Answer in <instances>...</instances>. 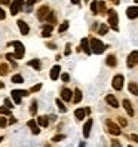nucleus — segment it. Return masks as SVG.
Segmentation results:
<instances>
[{
	"mask_svg": "<svg viewBox=\"0 0 138 147\" xmlns=\"http://www.w3.org/2000/svg\"><path fill=\"white\" fill-rule=\"evenodd\" d=\"M7 71H9V67H7V64H0V76L7 74Z\"/></svg>",
	"mask_w": 138,
	"mask_h": 147,
	"instance_id": "cd10ccee",
	"label": "nucleus"
},
{
	"mask_svg": "<svg viewBox=\"0 0 138 147\" xmlns=\"http://www.w3.org/2000/svg\"><path fill=\"white\" fill-rule=\"evenodd\" d=\"M3 141V137H0V143H2Z\"/></svg>",
	"mask_w": 138,
	"mask_h": 147,
	"instance_id": "4d7b16f0",
	"label": "nucleus"
},
{
	"mask_svg": "<svg viewBox=\"0 0 138 147\" xmlns=\"http://www.w3.org/2000/svg\"><path fill=\"white\" fill-rule=\"evenodd\" d=\"M117 22H119V16H117L116 11H113V9H108V24H110V27L113 28V30H116V31H119Z\"/></svg>",
	"mask_w": 138,
	"mask_h": 147,
	"instance_id": "20e7f679",
	"label": "nucleus"
},
{
	"mask_svg": "<svg viewBox=\"0 0 138 147\" xmlns=\"http://www.w3.org/2000/svg\"><path fill=\"white\" fill-rule=\"evenodd\" d=\"M6 119L5 117H0V128H3V126H6Z\"/></svg>",
	"mask_w": 138,
	"mask_h": 147,
	"instance_id": "37998d69",
	"label": "nucleus"
},
{
	"mask_svg": "<svg viewBox=\"0 0 138 147\" xmlns=\"http://www.w3.org/2000/svg\"><path fill=\"white\" fill-rule=\"evenodd\" d=\"M5 16H6V13H5V11L0 7V20H5Z\"/></svg>",
	"mask_w": 138,
	"mask_h": 147,
	"instance_id": "49530a36",
	"label": "nucleus"
},
{
	"mask_svg": "<svg viewBox=\"0 0 138 147\" xmlns=\"http://www.w3.org/2000/svg\"><path fill=\"white\" fill-rule=\"evenodd\" d=\"M111 2H113L114 5H119V3H120V2H119V0H111Z\"/></svg>",
	"mask_w": 138,
	"mask_h": 147,
	"instance_id": "864d4df0",
	"label": "nucleus"
},
{
	"mask_svg": "<svg viewBox=\"0 0 138 147\" xmlns=\"http://www.w3.org/2000/svg\"><path fill=\"white\" fill-rule=\"evenodd\" d=\"M9 46H13L15 48V58L16 59H21L22 57H24V52H25V49H24V45L21 42H18V40H15V42H12V43H9Z\"/></svg>",
	"mask_w": 138,
	"mask_h": 147,
	"instance_id": "f03ea898",
	"label": "nucleus"
},
{
	"mask_svg": "<svg viewBox=\"0 0 138 147\" xmlns=\"http://www.w3.org/2000/svg\"><path fill=\"white\" fill-rule=\"evenodd\" d=\"M0 115H6V116H12V113H11V109H7L6 106H5V107H0Z\"/></svg>",
	"mask_w": 138,
	"mask_h": 147,
	"instance_id": "c756f323",
	"label": "nucleus"
},
{
	"mask_svg": "<svg viewBox=\"0 0 138 147\" xmlns=\"http://www.w3.org/2000/svg\"><path fill=\"white\" fill-rule=\"evenodd\" d=\"M61 80L67 83L68 80H70V74H68V73H63V74H61Z\"/></svg>",
	"mask_w": 138,
	"mask_h": 147,
	"instance_id": "c9c22d12",
	"label": "nucleus"
},
{
	"mask_svg": "<svg viewBox=\"0 0 138 147\" xmlns=\"http://www.w3.org/2000/svg\"><path fill=\"white\" fill-rule=\"evenodd\" d=\"M64 138H65L64 135H61V134H59V135H55V137L52 138V141H54V143H58V141H61V140H64Z\"/></svg>",
	"mask_w": 138,
	"mask_h": 147,
	"instance_id": "e433bc0d",
	"label": "nucleus"
},
{
	"mask_svg": "<svg viewBox=\"0 0 138 147\" xmlns=\"http://www.w3.org/2000/svg\"><path fill=\"white\" fill-rule=\"evenodd\" d=\"M138 64V51H134V52H131L128 55V59H126V65L129 68H132Z\"/></svg>",
	"mask_w": 138,
	"mask_h": 147,
	"instance_id": "39448f33",
	"label": "nucleus"
},
{
	"mask_svg": "<svg viewBox=\"0 0 138 147\" xmlns=\"http://www.w3.org/2000/svg\"><path fill=\"white\" fill-rule=\"evenodd\" d=\"M73 5H80V0H71Z\"/></svg>",
	"mask_w": 138,
	"mask_h": 147,
	"instance_id": "8fccbe9b",
	"label": "nucleus"
},
{
	"mask_svg": "<svg viewBox=\"0 0 138 147\" xmlns=\"http://www.w3.org/2000/svg\"><path fill=\"white\" fill-rule=\"evenodd\" d=\"M9 6H11V13H12V15H16V13L20 12V9H18V7H16L13 3H11Z\"/></svg>",
	"mask_w": 138,
	"mask_h": 147,
	"instance_id": "f704fd0d",
	"label": "nucleus"
},
{
	"mask_svg": "<svg viewBox=\"0 0 138 147\" xmlns=\"http://www.w3.org/2000/svg\"><path fill=\"white\" fill-rule=\"evenodd\" d=\"M40 88H42V85H40V83H39V85H34L33 88L30 89V92H36V91H39Z\"/></svg>",
	"mask_w": 138,
	"mask_h": 147,
	"instance_id": "a19ab883",
	"label": "nucleus"
},
{
	"mask_svg": "<svg viewBox=\"0 0 138 147\" xmlns=\"http://www.w3.org/2000/svg\"><path fill=\"white\" fill-rule=\"evenodd\" d=\"M79 147H85V143H83V141H82V143H80V144H79Z\"/></svg>",
	"mask_w": 138,
	"mask_h": 147,
	"instance_id": "5fc2aeb1",
	"label": "nucleus"
},
{
	"mask_svg": "<svg viewBox=\"0 0 138 147\" xmlns=\"http://www.w3.org/2000/svg\"><path fill=\"white\" fill-rule=\"evenodd\" d=\"M28 65L33 67L34 70H40V61L39 59H31V61H28Z\"/></svg>",
	"mask_w": 138,
	"mask_h": 147,
	"instance_id": "a878e982",
	"label": "nucleus"
},
{
	"mask_svg": "<svg viewBox=\"0 0 138 147\" xmlns=\"http://www.w3.org/2000/svg\"><path fill=\"white\" fill-rule=\"evenodd\" d=\"M107 33H108V25H107V24H101V25H100V30H98V34H101V36H106Z\"/></svg>",
	"mask_w": 138,
	"mask_h": 147,
	"instance_id": "393cba45",
	"label": "nucleus"
},
{
	"mask_svg": "<svg viewBox=\"0 0 138 147\" xmlns=\"http://www.w3.org/2000/svg\"><path fill=\"white\" fill-rule=\"evenodd\" d=\"M67 28H68V21H64V22L58 27V31H59V33H64Z\"/></svg>",
	"mask_w": 138,
	"mask_h": 147,
	"instance_id": "473e14b6",
	"label": "nucleus"
},
{
	"mask_svg": "<svg viewBox=\"0 0 138 147\" xmlns=\"http://www.w3.org/2000/svg\"><path fill=\"white\" fill-rule=\"evenodd\" d=\"M3 88H5V85H3V83H0V89H3Z\"/></svg>",
	"mask_w": 138,
	"mask_h": 147,
	"instance_id": "6e6d98bb",
	"label": "nucleus"
},
{
	"mask_svg": "<svg viewBox=\"0 0 138 147\" xmlns=\"http://www.w3.org/2000/svg\"><path fill=\"white\" fill-rule=\"evenodd\" d=\"M82 49L86 55H91L92 54V49H91V42L88 39H82Z\"/></svg>",
	"mask_w": 138,
	"mask_h": 147,
	"instance_id": "f8f14e48",
	"label": "nucleus"
},
{
	"mask_svg": "<svg viewBox=\"0 0 138 147\" xmlns=\"http://www.w3.org/2000/svg\"><path fill=\"white\" fill-rule=\"evenodd\" d=\"M16 24H18V27H20L21 34H24V36H27V34L30 33V27L27 25V22H24L22 20H18V21H16Z\"/></svg>",
	"mask_w": 138,
	"mask_h": 147,
	"instance_id": "9b49d317",
	"label": "nucleus"
},
{
	"mask_svg": "<svg viewBox=\"0 0 138 147\" xmlns=\"http://www.w3.org/2000/svg\"><path fill=\"white\" fill-rule=\"evenodd\" d=\"M135 3H138V0H135Z\"/></svg>",
	"mask_w": 138,
	"mask_h": 147,
	"instance_id": "13d9d810",
	"label": "nucleus"
},
{
	"mask_svg": "<svg viewBox=\"0 0 138 147\" xmlns=\"http://www.w3.org/2000/svg\"><path fill=\"white\" fill-rule=\"evenodd\" d=\"M106 101H107V104H110L111 107H114V109H117V107H119V101L116 100V97H114V95L108 94L107 97H106Z\"/></svg>",
	"mask_w": 138,
	"mask_h": 147,
	"instance_id": "4468645a",
	"label": "nucleus"
},
{
	"mask_svg": "<svg viewBox=\"0 0 138 147\" xmlns=\"http://www.w3.org/2000/svg\"><path fill=\"white\" fill-rule=\"evenodd\" d=\"M71 52V45L68 43V45H65V51H64V55H70Z\"/></svg>",
	"mask_w": 138,
	"mask_h": 147,
	"instance_id": "4c0bfd02",
	"label": "nucleus"
},
{
	"mask_svg": "<svg viewBox=\"0 0 138 147\" xmlns=\"http://www.w3.org/2000/svg\"><path fill=\"white\" fill-rule=\"evenodd\" d=\"M98 9H100L101 12H104V11H106V3H104V2H100V3H98Z\"/></svg>",
	"mask_w": 138,
	"mask_h": 147,
	"instance_id": "ea45409f",
	"label": "nucleus"
},
{
	"mask_svg": "<svg viewBox=\"0 0 138 147\" xmlns=\"http://www.w3.org/2000/svg\"><path fill=\"white\" fill-rule=\"evenodd\" d=\"M52 24H49V25H45V27H43V31H42V36L43 37H49L50 36V33H52Z\"/></svg>",
	"mask_w": 138,
	"mask_h": 147,
	"instance_id": "412c9836",
	"label": "nucleus"
},
{
	"mask_svg": "<svg viewBox=\"0 0 138 147\" xmlns=\"http://www.w3.org/2000/svg\"><path fill=\"white\" fill-rule=\"evenodd\" d=\"M49 12H50V9H49L48 6L39 7V11H37V18H39L40 21H46V16L49 15Z\"/></svg>",
	"mask_w": 138,
	"mask_h": 147,
	"instance_id": "0eeeda50",
	"label": "nucleus"
},
{
	"mask_svg": "<svg viewBox=\"0 0 138 147\" xmlns=\"http://www.w3.org/2000/svg\"><path fill=\"white\" fill-rule=\"evenodd\" d=\"M46 21H48L49 24H54V22H55V13H54L52 11H50V12H49V15L46 16Z\"/></svg>",
	"mask_w": 138,
	"mask_h": 147,
	"instance_id": "7c9ffc66",
	"label": "nucleus"
},
{
	"mask_svg": "<svg viewBox=\"0 0 138 147\" xmlns=\"http://www.w3.org/2000/svg\"><path fill=\"white\" fill-rule=\"evenodd\" d=\"M129 147H132V146H129Z\"/></svg>",
	"mask_w": 138,
	"mask_h": 147,
	"instance_id": "bf43d9fd",
	"label": "nucleus"
},
{
	"mask_svg": "<svg viewBox=\"0 0 138 147\" xmlns=\"http://www.w3.org/2000/svg\"><path fill=\"white\" fill-rule=\"evenodd\" d=\"M91 12L92 13H98V2H97V0L91 3Z\"/></svg>",
	"mask_w": 138,
	"mask_h": 147,
	"instance_id": "2f4dec72",
	"label": "nucleus"
},
{
	"mask_svg": "<svg viewBox=\"0 0 138 147\" xmlns=\"http://www.w3.org/2000/svg\"><path fill=\"white\" fill-rule=\"evenodd\" d=\"M128 89H129V92H131V94H134V95H138V85H137L135 82H131V83H129Z\"/></svg>",
	"mask_w": 138,
	"mask_h": 147,
	"instance_id": "5701e85b",
	"label": "nucleus"
},
{
	"mask_svg": "<svg viewBox=\"0 0 138 147\" xmlns=\"http://www.w3.org/2000/svg\"><path fill=\"white\" fill-rule=\"evenodd\" d=\"M86 115H88V111H86V109H77L74 111V116L79 119V120H83L86 117Z\"/></svg>",
	"mask_w": 138,
	"mask_h": 147,
	"instance_id": "a211bd4d",
	"label": "nucleus"
},
{
	"mask_svg": "<svg viewBox=\"0 0 138 147\" xmlns=\"http://www.w3.org/2000/svg\"><path fill=\"white\" fill-rule=\"evenodd\" d=\"M27 125L31 128V132L34 134V135H37V134H40V129H39V125L36 123V120L34 119H31V120H28L27 122Z\"/></svg>",
	"mask_w": 138,
	"mask_h": 147,
	"instance_id": "2eb2a0df",
	"label": "nucleus"
},
{
	"mask_svg": "<svg viewBox=\"0 0 138 147\" xmlns=\"http://www.w3.org/2000/svg\"><path fill=\"white\" fill-rule=\"evenodd\" d=\"M5 106L7 107V109H12L13 106H12V101L9 100V98H5Z\"/></svg>",
	"mask_w": 138,
	"mask_h": 147,
	"instance_id": "58836bf2",
	"label": "nucleus"
},
{
	"mask_svg": "<svg viewBox=\"0 0 138 147\" xmlns=\"http://www.w3.org/2000/svg\"><path fill=\"white\" fill-rule=\"evenodd\" d=\"M3 3L5 5H11V0H3Z\"/></svg>",
	"mask_w": 138,
	"mask_h": 147,
	"instance_id": "603ef678",
	"label": "nucleus"
},
{
	"mask_svg": "<svg viewBox=\"0 0 138 147\" xmlns=\"http://www.w3.org/2000/svg\"><path fill=\"white\" fill-rule=\"evenodd\" d=\"M12 3H13L16 7H18L20 11H21L22 7H24V0H12Z\"/></svg>",
	"mask_w": 138,
	"mask_h": 147,
	"instance_id": "72a5a7b5",
	"label": "nucleus"
},
{
	"mask_svg": "<svg viewBox=\"0 0 138 147\" xmlns=\"http://www.w3.org/2000/svg\"><path fill=\"white\" fill-rule=\"evenodd\" d=\"M9 123H11V125H12V123H16V119H15V117H11V119H9Z\"/></svg>",
	"mask_w": 138,
	"mask_h": 147,
	"instance_id": "de8ad7c7",
	"label": "nucleus"
},
{
	"mask_svg": "<svg viewBox=\"0 0 138 147\" xmlns=\"http://www.w3.org/2000/svg\"><path fill=\"white\" fill-rule=\"evenodd\" d=\"M91 128H92V119H88V120H86V123L83 125V137H85V138L89 137Z\"/></svg>",
	"mask_w": 138,
	"mask_h": 147,
	"instance_id": "dca6fc26",
	"label": "nucleus"
},
{
	"mask_svg": "<svg viewBox=\"0 0 138 147\" xmlns=\"http://www.w3.org/2000/svg\"><path fill=\"white\" fill-rule=\"evenodd\" d=\"M122 104H123V109L126 110V113H128V116H134V109H132V104H131V101L129 100H123L122 101Z\"/></svg>",
	"mask_w": 138,
	"mask_h": 147,
	"instance_id": "ddd939ff",
	"label": "nucleus"
},
{
	"mask_svg": "<svg viewBox=\"0 0 138 147\" xmlns=\"http://www.w3.org/2000/svg\"><path fill=\"white\" fill-rule=\"evenodd\" d=\"M73 94H74V92H71L68 88H63V89H61V98L68 102V101L73 100Z\"/></svg>",
	"mask_w": 138,
	"mask_h": 147,
	"instance_id": "9d476101",
	"label": "nucleus"
},
{
	"mask_svg": "<svg viewBox=\"0 0 138 147\" xmlns=\"http://www.w3.org/2000/svg\"><path fill=\"white\" fill-rule=\"evenodd\" d=\"M37 123H39L40 126H43V128H46V126L49 125V119H48L46 116H40V117H37Z\"/></svg>",
	"mask_w": 138,
	"mask_h": 147,
	"instance_id": "4be33fe9",
	"label": "nucleus"
},
{
	"mask_svg": "<svg viewBox=\"0 0 138 147\" xmlns=\"http://www.w3.org/2000/svg\"><path fill=\"white\" fill-rule=\"evenodd\" d=\"M36 113H37V101H36V100H33V101H31V104H30V115L34 116Z\"/></svg>",
	"mask_w": 138,
	"mask_h": 147,
	"instance_id": "b1692460",
	"label": "nucleus"
},
{
	"mask_svg": "<svg viewBox=\"0 0 138 147\" xmlns=\"http://www.w3.org/2000/svg\"><path fill=\"white\" fill-rule=\"evenodd\" d=\"M126 16L129 20H135L138 18V6H129L126 9Z\"/></svg>",
	"mask_w": 138,
	"mask_h": 147,
	"instance_id": "1a4fd4ad",
	"label": "nucleus"
},
{
	"mask_svg": "<svg viewBox=\"0 0 138 147\" xmlns=\"http://www.w3.org/2000/svg\"><path fill=\"white\" fill-rule=\"evenodd\" d=\"M12 82H13V83H22L24 79H22L21 74H15V76H12Z\"/></svg>",
	"mask_w": 138,
	"mask_h": 147,
	"instance_id": "c85d7f7f",
	"label": "nucleus"
},
{
	"mask_svg": "<svg viewBox=\"0 0 138 147\" xmlns=\"http://www.w3.org/2000/svg\"><path fill=\"white\" fill-rule=\"evenodd\" d=\"M89 42H91V49H92L94 54H102L106 51V48H107V45H104V43H102L100 39L92 37Z\"/></svg>",
	"mask_w": 138,
	"mask_h": 147,
	"instance_id": "f257e3e1",
	"label": "nucleus"
},
{
	"mask_svg": "<svg viewBox=\"0 0 138 147\" xmlns=\"http://www.w3.org/2000/svg\"><path fill=\"white\" fill-rule=\"evenodd\" d=\"M106 64H107L108 67H116V64H117L116 57H114V55H108V57L106 58Z\"/></svg>",
	"mask_w": 138,
	"mask_h": 147,
	"instance_id": "aec40b11",
	"label": "nucleus"
},
{
	"mask_svg": "<svg viewBox=\"0 0 138 147\" xmlns=\"http://www.w3.org/2000/svg\"><path fill=\"white\" fill-rule=\"evenodd\" d=\"M50 49H57V46H55V43H49V45H48Z\"/></svg>",
	"mask_w": 138,
	"mask_h": 147,
	"instance_id": "09e8293b",
	"label": "nucleus"
},
{
	"mask_svg": "<svg viewBox=\"0 0 138 147\" xmlns=\"http://www.w3.org/2000/svg\"><path fill=\"white\" fill-rule=\"evenodd\" d=\"M119 123L122 125V126H126V125H128V122H126V120H125L123 117H119Z\"/></svg>",
	"mask_w": 138,
	"mask_h": 147,
	"instance_id": "c03bdc74",
	"label": "nucleus"
},
{
	"mask_svg": "<svg viewBox=\"0 0 138 147\" xmlns=\"http://www.w3.org/2000/svg\"><path fill=\"white\" fill-rule=\"evenodd\" d=\"M111 147H122L117 140H111Z\"/></svg>",
	"mask_w": 138,
	"mask_h": 147,
	"instance_id": "79ce46f5",
	"label": "nucleus"
},
{
	"mask_svg": "<svg viewBox=\"0 0 138 147\" xmlns=\"http://www.w3.org/2000/svg\"><path fill=\"white\" fill-rule=\"evenodd\" d=\"M111 85H113V88L116 91H122L123 88V76L122 74H116L113 77V82H111Z\"/></svg>",
	"mask_w": 138,
	"mask_h": 147,
	"instance_id": "423d86ee",
	"label": "nucleus"
},
{
	"mask_svg": "<svg viewBox=\"0 0 138 147\" xmlns=\"http://www.w3.org/2000/svg\"><path fill=\"white\" fill-rule=\"evenodd\" d=\"M106 123H107V126H108V131L113 134V135H120V132H122V131H120V128H119L114 122H111V120L108 119Z\"/></svg>",
	"mask_w": 138,
	"mask_h": 147,
	"instance_id": "6e6552de",
	"label": "nucleus"
},
{
	"mask_svg": "<svg viewBox=\"0 0 138 147\" xmlns=\"http://www.w3.org/2000/svg\"><path fill=\"white\" fill-rule=\"evenodd\" d=\"M30 95V91H25V89H13L12 91V100L15 104H21V97H27Z\"/></svg>",
	"mask_w": 138,
	"mask_h": 147,
	"instance_id": "7ed1b4c3",
	"label": "nucleus"
},
{
	"mask_svg": "<svg viewBox=\"0 0 138 147\" xmlns=\"http://www.w3.org/2000/svg\"><path fill=\"white\" fill-rule=\"evenodd\" d=\"M49 120H57V116H55V115H50V116H49Z\"/></svg>",
	"mask_w": 138,
	"mask_h": 147,
	"instance_id": "3c124183",
	"label": "nucleus"
},
{
	"mask_svg": "<svg viewBox=\"0 0 138 147\" xmlns=\"http://www.w3.org/2000/svg\"><path fill=\"white\" fill-rule=\"evenodd\" d=\"M59 70H61V67H59V65H54L52 70H50V79L57 80L58 77H59Z\"/></svg>",
	"mask_w": 138,
	"mask_h": 147,
	"instance_id": "f3484780",
	"label": "nucleus"
},
{
	"mask_svg": "<svg viewBox=\"0 0 138 147\" xmlns=\"http://www.w3.org/2000/svg\"><path fill=\"white\" fill-rule=\"evenodd\" d=\"M55 102H57V106H58L59 111H61V113H65V111H67V107L64 106V102H63L61 100H59V98H57V100H55Z\"/></svg>",
	"mask_w": 138,
	"mask_h": 147,
	"instance_id": "bb28decb",
	"label": "nucleus"
},
{
	"mask_svg": "<svg viewBox=\"0 0 138 147\" xmlns=\"http://www.w3.org/2000/svg\"><path fill=\"white\" fill-rule=\"evenodd\" d=\"M131 140L135 141V143H138V135L137 134H131Z\"/></svg>",
	"mask_w": 138,
	"mask_h": 147,
	"instance_id": "a18cd8bd",
	"label": "nucleus"
},
{
	"mask_svg": "<svg viewBox=\"0 0 138 147\" xmlns=\"http://www.w3.org/2000/svg\"><path fill=\"white\" fill-rule=\"evenodd\" d=\"M82 101V91L79 88L74 89V95H73V102L74 104H79V102Z\"/></svg>",
	"mask_w": 138,
	"mask_h": 147,
	"instance_id": "6ab92c4d",
	"label": "nucleus"
}]
</instances>
